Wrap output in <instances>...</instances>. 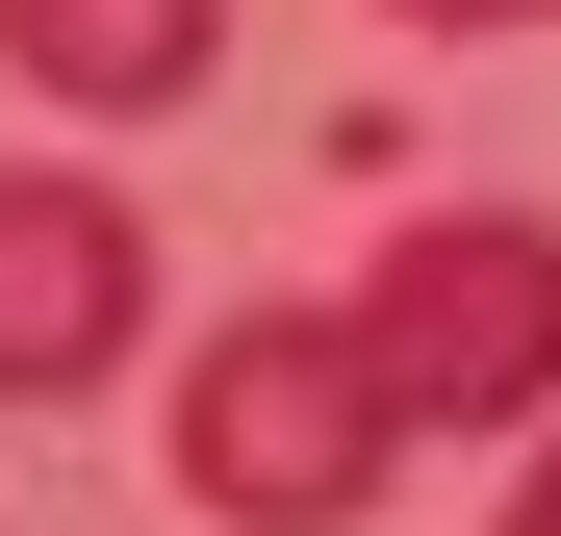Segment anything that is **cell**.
Here are the masks:
<instances>
[{
	"label": "cell",
	"mask_w": 561,
	"mask_h": 536,
	"mask_svg": "<svg viewBox=\"0 0 561 536\" xmlns=\"http://www.w3.org/2000/svg\"><path fill=\"white\" fill-rule=\"evenodd\" d=\"M383 460H409V409L357 357V307H230L179 357V511L205 536H357Z\"/></svg>",
	"instance_id": "cell-1"
},
{
	"label": "cell",
	"mask_w": 561,
	"mask_h": 536,
	"mask_svg": "<svg viewBox=\"0 0 561 536\" xmlns=\"http://www.w3.org/2000/svg\"><path fill=\"white\" fill-rule=\"evenodd\" d=\"M357 357H383L409 434H511V409H561V230H536V205L409 230L383 282H357Z\"/></svg>",
	"instance_id": "cell-2"
},
{
	"label": "cell",
	"mask_w": 561,
	"mask_h": 536,
	"mask_svg": "<svg viewBox=\"0 0 561 536\" xmlns=\"http://www.w3.org/2000/svg\"><path fill=\"white\" fill-rule=\"evenodd\" d=\"M153 357V230L128 179H0V409H103Z\"/></svg>",
	"instance_id": "cell-3"
},
{
	"label": "cell",
	"mask_w": 561,
	"mask_h": 536,
	"mask_svg": "<svg viewBox=\"0 0 561 536\" xmlns=\"http://www.w3.org/2000/svg\"><path fill=\"white\" fill-rule=\"evenodd\" d=\"M0 52H26V103H77V128H153V103H205L230 0H0Z\"/></svg>",
	"instance_id": "cell-4"
},
{
	"label": "cell",
	"mask_w": 561,
	"mask_h": 536,
	"mask_svg": "<svg viewBox=\"0 0 561 536\" xmlns=\"http://www.w3.org/2000/svg\"><path fill=\"white\" fill-rule=\"evenodd\" d=\"M409 26H561V0H409Z\"/></svg>",
	"instance_id": "cell-5"
},
{
	"label": "cell",
	"mask_w": 561,
	"mask_h": 536,
	"mask_svg": "<svg viewBox=\"0 0 561 536\" xmlns=\"http://www.w3.org/2000/svg\"><path fill=\"white\" fill-rule=\"evenodd\" d=\"M511 536H561V434H536V486H511Z\"/></svg>",
	"instance_id": "cell-6"
}]
</instances>
